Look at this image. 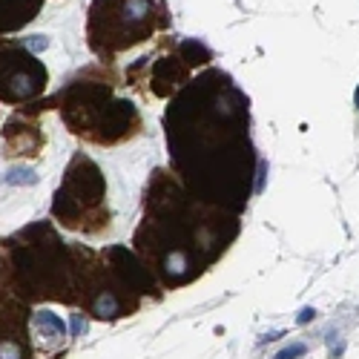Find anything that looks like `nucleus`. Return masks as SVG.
I'll return each instance as SVG.
<instances>
[{
    "label": "nucleus",
    "mask_w": 359,
    "mask_h": 359,
    "mask_svg": "<svg viewBox=\"0 0 359 359\" xmlns=\"http://www.w3.org/2000/svg\"><path fill=\"white\" fill-rule=\"evenodd\" d=\"M64 118L72 133L86 135L98 144H115L135 135L138 130V112L127 101H112L109 89L83 83V95L67 101Z\"/></svg>",
    "instance_id": "obj_4"
},
{
    "label": "nucleus",
    "mask_w": 359,
    "mask_h": 359,
    "mask_svg": "<svg viewBox=\"0 0 359 359\" xmlns=\"http://www.w3.org/2000/svg\"><path fill=\"white\" fill-rule=\"evenodd\" d=\"M32 325H35V339L41 342L43 351H57V348H61V342H67V337H69L64 319L49 313V311L35 313Z\"/></svg>",
    "instance_id": "obj_5"
},
{
    "label": "nucleus",
    "mask_w": 359,
    "mask_h": 359,
    "mask_svg": "<svg viewBox=\"0 0 359 359\" xmlns=\"http://www.w3.org/2000/svg\"><path fill=\"white\" fill-rule=\"evenodd\" d=\"M305 351H308L305 345H293V348H287V351H282V353H279L276 359H296V356H302Z\"/></svg>",
    "instance_id": "obj_6"
},
{
    "label": "nucleus",
    "mask_w": 359,
    "mask_h": 359,
    "mask_svg": "<svg viewBox=\"0 0 359 359\" xmlns=\"http://www.w3.org/2000/svg\"><path fill=\"white\" fill-rule=\"evenodd\" d=\"M156 26V0H95L89 9V46L109 57L147 41Z\"/></svg>",
    "instance_id": "obj_3"
},
{
    "label": "nucleus",
    "mask_w": 359,
    "mask_h": 359,
    "mask_svg": "<svg viewBox=\"0 0 359 359\" xmlns=\"http://www.w3.org/2000/svg\"><path fill=\"white\" fill-rule=\"evenodd\" d=\"M222 213L178 193L170 198H147V219L135 236V248L156 271L164 287L193 282L233 236H222Z\"/></svg>",
    "instance_id": "obj_1"
},
{
    "label": "nucleus",
    "mask_w": 359,
    "mask_h": 359,
    "mask_svg": "<svg viewBox=\"0 0 359 359\" xmlns=\"http://www.w3.org/2000/svg\"><path fill=\"white\" fill-rule=\"evenodd\" d=\"M52 213L64 227L81 230L86 236H98L104 227H109L104 175L86 156H75L69 164L64 187H57L55 193Z\"/></svg>",
    "instance_id": "obj_2"
}]
</instances>
